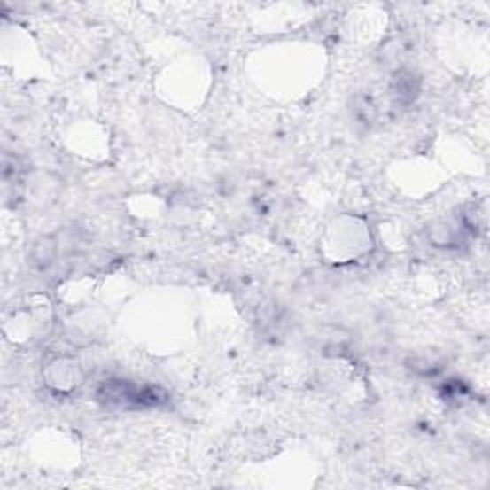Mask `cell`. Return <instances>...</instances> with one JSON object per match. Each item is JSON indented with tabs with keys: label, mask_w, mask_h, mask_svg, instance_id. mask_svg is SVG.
<instances>
[{
	"label": "cell",
	"mask_w": 490,
	"mask_h": 490,
	"mask_svg": "<svg viewBox=\"0 0 490 490\" xmlns=\"http://www.w3.org/2000/svg\"><path fill=\"white\" fill-rule=\"evenodd\" d=\"M98 399L110 406H121V408H146V406H158L165 401L159 389L138 387L125 379L104 381Z\"/></svg>",
	"instance_id": "6da1fadb"
},
{
	"label": "cell",
	"mask_w": 490,
	"mask_h": 490,
	"mask_svg": "<svg viewBox=\"0 0 490 490\" xmlns=\"http://www.w3.org/2000/svg\"><path fill=\"white\" fill-rule=\"evenodd\" d=\"M417 92H420V85H417V81L414 79L412 74H404V71H401V74L397 77H394V81H393V94L402 104H408V102L416 100Z\"/></svg>",
	"instance_id": "7a4b0ae2"
}]
</instances>
